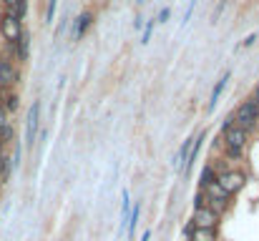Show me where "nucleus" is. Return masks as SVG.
<instances>
[{"mask_svg":"<svg viewBox=\"0 0 259 241\" xmlns=\"http://www.w3.org/2000/svg\"><path fill=\"white\" fill-rule=\"evenodd\" d=\"M247 141H249V133H247V131H242V128H237V126L224 128V149H227V154H229L232 159H239V156L244 154Z\"/></svg>","mask_w":259,"mask_h":241,"instance_id":"f03ea898","label":"nucleus"},{"mask_svg":"<svg viewBox=\"0 0 259 241\" xmlns=\"http://www.w3.org/2000/svg\"><path fill=\"white\" fill-rule=\"evenodd\" d=\"M166 20H169V8H164V10L159 13V20H156V23H166Z\"/></svg>","mask_w":259,"mask_h":241,"instance_id":"412c9836","label":"nucleus"},{"mask_svg":"<svg viewBox=\"0 0 259 241\" xmlns=\"http://www.w3.org/2000/svg\"><path fill=\"white\" fill-rule=\"evenodd\" d=\"M139 3H141V0H139Z\"/></svg>","mask_w":259,"mask_h":241,"instance_id":"393cba45","label":"nucleus"},{"mask_svg":"<svg viewBox=\"0 0 259 241\" xmlns=\"http://www.w3.org/2000/svg\"><path fill=\"white\" fill-rule=\"evenodd\" d=\"M227 83H229V73H224L222 78L217 80V85H214V90H211V101H209V111H214V106H217V101H219V95L224 93V88H227Z\"/></svg>","mask_w":259,"mask_h":241,"instance_id":"f8f14e48","label":"nucleus"},{"mask_svg":"<svg viewBox=\"0 0 259 241\" xmlns=\"http://www.w3.org/2000/svg\"><path fill=\"white\" fill-rule=\"evenodd\" d=\"M0 33H3V38L8 40V45L13 48V45L20 40V35H23V20H20L13 10H5L3 18H0Z\"/></svg>","mask_w":259,"mask_h":241,"instance_id":"20e7f679","label":"nucleus"},{"mask_svg":"<svg viewBox=\"0 0 259 241\" xmlns=\"http://www.w3.org/2000/svg\"><path fill=\"white\" fill-rule=\"evenodd\" d=\"M252 101H254V103L259 106V85H257V90H254V98H252Z\"/></svg>","mask_w":259,"mask_h":241,"instance_id":"b1692460","label":"nucleus"},{"mask_svg":"<svg viewBox=\"0 0 259 241\" xmlns=\"http://www.w3.org/2000/svg\"><path fill=\"white\" fill-rule=\"evenodd\" d=\"M56 8H58V0H48V13H46V23H48V25L53 23V15H56Z\"/></svg>","mask_w":259,"mask_h":241,"instance_id":"6ab92c4d","label":"nucleus"},{"mask_svg":"<svg viewBox=\"0 0 259 241\" xmlns=\"http://www.w3.org/2000/svg\"><path fill=\"white\" fill-rule=\"evenodd\" d=\"M8 173H10V163H8V159L3 156V151H0V181H5Z\"/></svg>","mask_w":259,"mask_h":241,"instance_id":"f3484780","label":"nucleus"},{"mask_svg":"<svg viewBox=\"0 0 259 241\" xmlns=\"http://www.w3.org/2000/svg\"><path fill=\"white\" fill-rule=\"evenodd\" d=\"M211 176H214V168H211V166H206V168L201 171V181H199V183H201V188H204V186H209V183L214 181Z\"/></svg>","mask_w":259,"mask_h":241,"instance_id":"dca6fc26","label":"nucleus"},{"mask_svg":"<svg viewBox=\"0 0 259 241\" xmlns=\"http://www.w3.org/2000/svg\"><path fill=\"white\" fill-rule=\"evenodd\" d=\"M259 121V106L254 101H244L237 111H234V116L229 118V123H234L237 128H242V131H252L254 126H257Z\"/></svg>","mask_w":259,"mask_h":241,"instance_id":"f257e3e1","label":"nucleus"},{"mask_svg":"<svg viewBox=\"0 0 259 241\" xmlns=\"http://www.w3.org/2000/svg\"><path fill=\"white\" fill-rule=\"evenodd\" d=\"M204 204L214 211V214H224L227 209H229V194L217 183V181H211L209 186H204Z\"/></svg>","mask_w":259,"mask_h":241,"instance_id":"7ed1b4c3","label":"nucleus"},{"mask_svg":"<svg viewBox=\"0 0 259 241\" xmlns=\"http://www.w3.org/2000/svg\"><path fill=\"white\" fill-rule=\"evenodd\" d=\"M189 241H217V231H209V229H194L189 234Z\"/></svg>","mask_w":259,"mask_h":241,"instance_id":"2eb2a0df","label":"nucleus"},{"mask_svg":"<svg viewBox=\"0 0 259 241\" xmlns=\"http://www.w3.org/2000/svg\"><path fill=\"white\" fill-rule=\"evenodd\" d=\"M15 48H18V58L20 61H25L28 58V51H30V35L23 30V35H20V40L15 43Z\"/></svg>","mask_w":259,"mask_h":241,"instance_id":"4468645a","label":"nucleus"},{"mask_svg":"<svg viewBox=\"0 0 259 241\" xmlns=\"http://www.w3.org/2000/svg\"><path fill=\"white\" fill-rule=\"evenodd\" d=\"M0 106H3L5 113H13L18 108V95L10 88H0Z\"/></svg>","mask_w":259,"mask_h":241,"instance_id":"9b49d317","label":"nucleus"},{"mask_svg":"<svg viewBox=\"0 0 259 241\" xmlns=\"http://www.w3.org/2000/svg\"><path fill=\"white\" fill-rule=\"evenodd\" d=\"M139 216H141V204H134V211L128 214V221H126V229H128V239H131V241H134L136 226H139Z\"/></svg>","mask_w":259,"mask_h":241,"instance_id":"ddd939ff","label":"nucleus"},{"mask_svg":"<svg viewBox=\"0 0 259 241\" xmlns=\"http://www.w3.org/2000/svg\"><path fill=\"white\" fill-rule=\"evenodd\" d=\"M217 224H219V214H214L209 206H196V209H194V219H191V226H194V229L217 231Z\"/></svg>","mask_w":259,"mask_h":241,"instance_id":"423d86ee","label":"nucleus"},{"mask_svg":"<svg viewBox=\"0 0 259 241\" xmlns=\"http://www.w3.org/2000/svg\"><path fill=\"white\" fill-rule=\"evenodd\" d=\"M154 25H156V20H149V23H146V28H144V35H141V43H144V45L149 43V38H151V33H154Z\"/></svg>","mask_w":259,"mask_h":241,"instance_id":"a211bd4d","label":"nucleus"},{"mask_svg":"<svg viewBox=\"0 0 259 241\" xmlns=\"http://www.w3.org/2000/svg\"><path fill=\"white\" fill-rule=\"evenodd\" d=\"M20 0H3V5L8 8V10H15V5H18Z\"/></svg>","mask_w":259,"mask_h":241,"instance_id":"4be33fe9","label":"nucleus"},{"mask_svg":"<svg viewBox=\"0 0 259 241\" xmlns=\"http://www.w3.org/2000/svg\"><path fill=\"white\" fill-rule=\"evenodd\" d=\"M10 123V116L3 111V106H0V138H3V133H5V126Z\"/></svg>","mask_w":259,"mask_h":241,"instance_id":"aec40b11","label":"nucleus"},{"mask_svg":"<svg viewBox=\"0 0 259 241\" xmlns=\"http://www.w3.org/2000/svg\"><path fill=\"white\" fill-rule=\"evenodd\" d=\"M204 138H206V133H199L196 138H194V146L189 149V154H186V161L181 163V168H184V173H189L191 171V163L196 161V156H199V149H201V143H204Z\"/></svg>","mask_w":259,"mask_h":241,"instance_id":"1a4fd4ad","label":"nucleus"},{"mask_svg":"<svg viewBox=\"0 0 259 241\" xmlns=\"http://www.w3.org/2000/svg\"><path fill=\"white\" fill-rule=\"evenodd\" d=\"M18 80H20L18 68L8 58H0V88H13Z\"/></svg>","mask_w":259,"mask_h":241,"instance_id":"0eeeda50","label":"nucleus"},{"mask_svg":"<svg viewBox=\"0 0 259 241\" xmlns=\"http://www.w3.org/2000/svg\"><path fill=\"white\" fill-rule=\"evenodd\" d=\"M141 241H151V231H144V236H141Z\"/></svg>","mask_w":259,"mask_h":241,"instance_id":"5701e85b","label":"nucleus"},{"mask_svg":"<svg viewBox=\"0 0 259 241\" xmlns=\"http://www.w3.org/2000/svg\"><path fill=\"white\" fill-rule=\"evenodd\" d=\"M38 118H40V103L35 101L28 111V131H25V143L33 146L35 143V136H38Z\"/></svg>","mask_w":259,"mask_h":241,"instance_id":"6e6552de","label":"nucleus"},{"mask_svg":"<svg viewBox=\"0 0 259 241\" xmlns=\"http://www.w3.org/2000/svg\"><path fill=\"white\" fill-rule=\"evenodd\" d=\"M91 23H93L91 10H83V13L78 15V20H76V28H73V38H76V40H81V38L86 35V30L91 28Z\"/></svg>","mask_w":259,"mask_h":241,"instance_id":"9d476101","label":"nucleus"},{"mask_svg":"<svg viewBox=\"0 0 259 241\" xmlns=\"http://www.w3.org/2000/svg\"><path fill=\"white\" fill-rule=\"evenodd\" d=\"M217 183L232 196V194H237V191H242L244 188V183H247V176L242 173V171H234V168H229V171H222L219 176H217Z\"/></svg>","mask_w":259,"mask_h":241,"instance_id":"39448f33","label":"nucleus"}]
</instances>
